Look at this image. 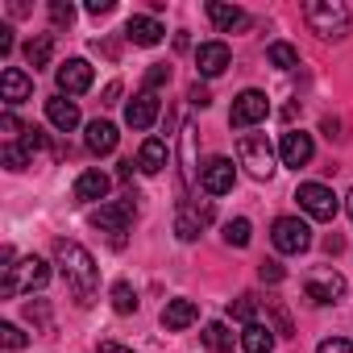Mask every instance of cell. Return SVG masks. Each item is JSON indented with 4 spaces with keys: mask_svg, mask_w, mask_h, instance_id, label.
Here are the masks:
<instances>
[{
    "mask_svg": "<svg viewBox=\"0 0 353 353\" xmlns=\"http://www.w3.org/2000/svg\"><path fill=\"white\" fill-rule=\"evenodd\" d=\"M54 262L67 279V291L75 295L79 307H92L96 303V291H100V270H96V258L79 245V241H54Z\"/></svg>",
    "mask_w": 353,
    "mask_h": 353,
    "instance_id": "cell-1",
    "label": "cell"
},
{
    "mask_svg": "<svg viewBox=\"0 0 353 353\" xmlns=\"http://www.w3.org/2000/svg\"><path fill=\"white\" fill-rule=\"evenodd\" d=\"M46 283H50V262H42L38 254H30V258H17L13 266H5L0 295L13 299V295H26V291H42Z\"/></svg>",
    "mask_w": 353,
    "mask_h": 353,
    "instance_id": "cell-2",
    "label": "cell"
},
{
    "mask_svg": "<svg viewBox=\"0 0 353 353\" xmlns=\"http://www.w3.org/2000/svg\"><path fill=\"white\" fill-rule=\"evenodd\" d=\"M303 17H307L312 34H320V38H345L349 34V9L341 0H307Z\"/></svg>",
    "mask_w": 353,
    "mask_h": 353,
    "instance_id": "cell-3",
    "label": "cell"
},
{
    "mask_svg": "<svg viewBox=\"0 0 353 353\" xmlns=\"http://www.w3.org/2000/svg\"><path fill=\"white\" fill-rule=\"evenodd\" d=\"M133 216H137V196L129 192V196H121V200H112V204H100V208L92 212V225L104 229V233H112V245H125V233H129Z\"/></svg>",
    "mask_w": 353,
    "mask_h": 353,
    "instance_id": "cell-4",
    "label": "cell"
},
{
    "mask_svg": "<svg viewBox=\"0 0 353 353\" xmlns=\"http://www.w3.org/2000/svg\"><path fill=\"white\" fill-rule=\"evenodd\" d=\"M237 162L254 174V179H270L274 174V150H270L266 133H241L237 137Z\"/></svg>",
    "mask_w": 353,
    "mask_h": 353,
    "instance_id": "cell-5",
    "label": "cell"
},
{
    "mask_svg": "<svg viewBox=\"0 0 353 353\" xmlns=\"http://www.w3.org/2000/svg\"><path fill=\"white\" fill-rule=\"evenodd\" d=\"M270 241H274L279 254H303V250L312 245V229H307V221H299V216H279L274 229H270Z\"/></svg>",
    "mask_w": 353,
    "mask_h": 353,
    "instance_id": "cell-6",
    "label": "cell"
},
{
    "mask_svg": "<svg viewBox=\"0 0 353 353\" xmlns=\"http://www.w3.org/2000/svg\"><path fill=\"white\" fill-rule=\"evenodd\" d=\"M303 295L312 299V303H336V299H345V279L332 270V266H316L307 279H303Z\"/></svg>",
    "mask_w": 353,
    "mask_h": 353,
    "instance_id": "cell-7",
    "label": "cell"
},
{
    "mask_svg": "<svg viewBox=\"0 0 353 353\" xmlns=\"http://www.w3.org/2000/svg\"><path fill=\"white\" fill-rule=\"evenodd\" d=\"M266 112H270V100H266V92H258V88H245V92L233 100V108H229V125H233V129H250V125L266 121Z\"/></svg>",
    "mask_w": 353,
    "mask_h": 353,
    "instance_id": "cell-8",
    "label": "cell"
},
{
    "mask_svg": "<svg viewBox=\"0 0 353 353\" xmlns=\"http://www.w3.org/2000/svg\"><path fill=\"white\" fill-rule=\"evenodd\" d=\"M295 200H299V208H303L312 221H332L336 208H341V200H336L332 188H324V183H299Z\"/></svg>",
    "mask_w": 353,
    "mask_h": 353,
    "instance_id": "cell-9",
    "label": "cell"
},
{
    "mask_svg": "<svg viewBox=\"0 0 353 353\" xmlns=\"http://www.w3.org/2000/svg\"><path fill=\"white\" fill-rule=\"evenodd\" d=\"M233 179H237V166L229 158H208L200 166V188L208 196H229L233 192Z\"/></svg>",
    "mask_w": 353,
    "mask_h": 353,
    "instance_id": "cell-10",
    "label": "cell"
},
{
    "mask_svg": "<svg viewBox=\"0 0 353 353\" xmlns=\"http://www.w3.org/2000/svg\"><path fill=\"white\" fill-rule=\"evenodd\" d=\"M54 79H59V96H83L96 75H92V63H88V59H67V63L54 71Z\"/></svg>",
    "mask_w": 353,
    "mask_h": 353,
    "instance_id": "cell-11",
    "label": "cell"
},
{
    "mask_svg": "<svg viewBox=\"0 0 353 353\" xmlns=\"http://www.w3.org/2000/svg\"><path fill=\"white\" fill-rule=\"evenodd\" d=\"M229 63H233V50H229L225 42H200V50H196V71H200L204 79L225 75Z\"/></svg>",
    "mask_w": 353,
    "mask_h": 353,
    "instance_id": "cell-12",
    "label": "cell"
},
{
    "mask_svg": "<svg viewBox=\"0 0 353 353\" xmlns=\"http://www.w3.org/2000/svg\"><path fill=\"white\" fill-rule=\"evenodd\" d=\"M30 96H34V79L21 67H5V71H0V100H5L9 108L21 104V100H30Z\"/></svg>",
    "mask_w": 353,
    "mask_h": 353,
    "instance_id": "cell-13",
    "label": "cell"
},
{
    "mask_svg": "<svg viewBox=\"0 0 353 353\" xmlns=\"http://www.w3.org/2000/svg\"><path fill=\"white\" fill-rule=\"evenodd\" d=\"M125 121H129V129L145 133V129L158 121V92H141V96H133L129 108H125Z\"/></svg>",
    "mask_w": 353,
    "mask_h": 353,
    "instance_id": "cell-14",
    "label": "cell"
},
{
    "mask_svg": "<svg viewBox=\"0 0 353 353\" xmlns=\"http://www.w3.org/2000/svg\"><path fill=\"white\" fill-rule=\"evenodd\" d=\"M312 133H303V129H291V133H283V145H279V154H283V162L287 166H307L312 162Z\"/></svg>",
    "mask_w": 353,
    "mask_h": 353,
    "instance_id": "cell-15",
    "label": "cell"
},
{
    "mask_svg": "<svg viewBox=\"0 0 353 353\" xmlns=\"http://www.w3.org/2000/svg\"><path fill=\"white\" fill-rule=\"evenodd\" d=\"M200 320V303L196 299H170L166 307H162V324L170 328V332H183V328H192Z\"/></svg>",
    "mask_w": 353,
    "mask_h": 353,
    "instance_id": "cell-16",
    "label": "cell"
},
{
    "mask_svg": "<svg viewBox=\"0 0 353 353\" xmlns=\"http://www.w3.org/2000/svg\"><path fill=\"white\" fill-rule=\"evenodd\" d=\"M162 26L154 21V17H141V13H133L129 21H125V38L133 42V46H158L162 42Z\"/></svg>",
    "mask_w": 353,
    "mask_h": 353,
    "instance_id": "cell-17",
    "label": "cell"
},
{
    "mask_svg": "<svg viewBox=\"0 0 353 353\" xmlns=\"http://www.w3.org/2000/svg\"><path fill=\"white\" fill-rule=\"evenodd\" d=\"M208 17H212V26L221 30V34H237V30H245L250 26V13L245 9H237V5H208Z\"/></svg>",
    "mask_w": 353,
    "mask_h": 353,
    "instance_id": "cell-18",
    "label": "cell"
},
{
    "mask_svg": "<svg viewBox=\"0 0 353 353\" xmlns=\"http://www.w3.org/2000/svg\"><path fill=\"white\" fill-rule=\"evenodd\" d=\"M46 121H50L59 133H71V129L79 125V108H75V100H67V96L46 100Z\"/></svg>",
    "mask_w": 353,
    "mask_h": 353,
    "instance_id": "cell-19",
    "label": "cell"
},
{
    "mask_svg": "<svg viewBox=\"0 0 353 353\" xmlns=\"http://www.w3.org/2000/svg\"><path fill=\"white\" fill-rule=\"evenodd\" d=\"M212 221V208H179V221H174V233H179V241H196L200 229Z\"/></svg>",
    "mask_w": 353,
    "mask_h": 353,
    "instance_id": "cell-20",
    "label": "cell"
},
{
    "mask_svg": "<svg viewBox=\"0 0 353 353\" xmlns=\"http://www.w3.org/2000/svg\"><path fill=\"white\" fill-rule=\"evenodd\" d=\"M104 196H108V174H104V170H83L79 179H75V200L96 204V200H104Z\"/></svg>",
    "mask_w": 353,
    "mask_h": 353,
    "instance_id": "cell-21",
    "label": "cell"
},
{
    "mask_svg": "<svg viewBox=\"0 0 353 353\" xmlns=\"http://www.w3.org/2000/svg\"><path fill=\"white\" fill-rule=\"evenodd\" d=\"M117 137H121V133H117V125H108V121H92L83 141H88V150H92V154H112V150H117Z\"/></svg>",
    "mask_w": 353,
    "mask_h": 353,
    "instance_id": "cell-22",
    "label": "cell"
},
{
    "mask_svg": "<svg viewBox=\"0 0 353 353\" xmlns=\"http://www.w3.org/2000/svg\"><path fill=\"white\" fill-rule=\"evenodd\" d=\"M241 349L245 353H270L274 349V328L270 324H245V332H241Z\"/></svg>",
    "mask_w": 353,
    "mask_h": 353,
    "instance_id": "cell-23",
    "label": "cell"
},
{
    "mask_svg": "<svg viewBox=\"0 0 353 353\" xmlns=\"http://www.w3.org/2000/svg\"><path fill=\"white\" fill-rule=\"evenodd\" d=\"M162 166H166V145H162L158 137H145V141H141V150H137V170L158 174Z\"/></svg>",
    "mask_w": 353,
    "mask_h": 353,
    "instance_id": "cell-24",
    "label": "cell"
},
{
    "mask_svg": "<svg viewBox=\"0 0 353 353\" xmlns=\"http://www.w3.org/2000/svg\"><path fill=\"white\" fill-rule=\"evenodd\" d=\"M50 54H54V38H50V34H38V38L26 42V63H30L34 71L50 67Z\"/></svg>",
    "mask_w": 353,
    "mask_h": 353,
    "instance_id": "cell-25",
    "label": "cell"
},
{
    "mask_svg": "<svg viewBox=\"0 0 353 353\" xmlns=\"http://www.w3.org/2000/svg\"><path fill=\"white\" fill-rule=\"evenodd\" d=\"M266 59H270V67H279V71L299 67V50H295L291 42H270V46H266Z\"/></svg>",
    "mask_w": 353,
    "mask_h": 353,
    "instance_id": "cell-26",
    "label": "cell"
},
{
    "mask_svg": "<svg viewBox=\"0 0 353 353\" xmlns=\"http://www.w3.org/2000/svg\"><path fill=\"white\" fill-rule=\"evenodd\" d=\"M204 345H208L212 353H233V332H229V324L212 320V324L204 328Z\"/></svg>",
    "mask_w": 353,
    "mask_h": 353,
    "instance_id": "cell-27",
    "label": "cell"
},
{
    "mask_svg": "<svg viewBox=\"0 0 353 353\" xmlns=\"http://www.w3.org/2000/svg\"><path fill=\"white\" fill-rule=\"evenodd\" d=\"M112 312H121V316H129V312H137V291L121 279V283H112Z\"/></svg>",
    "mask_w": 353,
    "mask_h": 353,
    "instance_id": "cell-28",
    "label": "cell"
},
{
    "mask_svg": "<svg viewBox=\"0 0 353 353\" xmlns=\"http://www.w3.org/2000/svg\"><path fill=\"white\" fill-rule=\"evenodd\" d=\"M250 233H254V225H250L245 216H237V221H229V225H225V241H229V245H237V250H245V245H250Z\"/></svg>",
    "mask_w": 353,
    "mask_h": 353,
    "instance_id": "cell-29",
    "label": "cell"
},
{
    "mask_svg": "<svg viewBox=\"0 0 353 353\" xmlns=\"http://www.w3.org/2000/svg\"><path fill=\"white\" fill-rule=\"evenodd\" d=\"M26 341H30V336H26V332H21L17 324H0V345H5L9 353H17V349H26Z\"/></svg>",
    "mask_w": 353,
    "mask_h": 353,
    "instance_id": "cell-30",
    "label": "cell"
},
{
    "mask_svg": "<svg viewBox=\"0 0 353 353\" xmlns=\"http://www.w3.org/2000/svg\"><path fill=\"white\" fill-rule=\"evenodd\" d=\"M5 166H9V170H26V166H30V150L17 145V141H9V145H5Z\"/></svg>",
    "mask_w": 353,
    "mask_h": 353,
    "instance_id": "cell-31",
    "label": "cell"
},
{
    "mask_svg": "<svg viewBox=\"0 0 353 353\" xmlns=\"http://www.w3.org/2000/svg\"><path fill=\"white\" fill-rule=\"evenodd\" d=\"M254 312H258V299H254V295H241L237 303H229V316H233V320L254 324Z\"/></svg>",
    "mask_w": 353,
    "mask_h": 353,
    "instance_id": "cell-32",
    "label": "cell"
},
{
    "mask_svg": "<svg viewBox=\"0 0 353 353\" xmlns=\"http://www.w3.org/2000/svg\"><path fill=\"white\" fill-rule=\"evenodd\" d=\"M162 83H170V67H166V63H154V67L145 71V92H158Z\"/></svg>",
    "mask_w": 353,
    "mask_h": 353,
    "instance_id": "cell-33",
    "label": "cell"
},
{
    "mask_svg": "<svg viewBox=\"0 0 353 353\" xmlns=\"http://www.w3.org/2000/svg\"><path fill=\"white\" fill-rule=\"evenodd\" d=\"M50 21H54L59 30H67V26L75 21V9L67 5V0H54V5H50Z\"/></svg>",
    "mask_w": 353,
    "mask_h": 353,
    "instance_id": "cell-34",
    "label": "cell"
},
{
    "mask_svg": "<svg viewBox=\"0 0 353 353\" xmlns=\"http://www.w3.org/2000/svg\"><path fill=\"white\" fill-rule=\"evenodd\" d=\"M26 316L38 324V328H50V307L42 303V299H34V303H26Z\"/></svg>",
    "mask_w": 353,
    "mask_h": 353,
    "instance_id": "cell-35",
    "label": "cell"
},
{
    "mask_svg": "<svg viewBox=\"0 0 353 353\" xmlns=\"http://www.w3.org/2000/svg\"><path fill=\"white\" fill-rule=\"evenodd\" d=\"M21 145H26V150H30V154H38V150H46V133H42V129H34V125H30V129H26V137H21Z\"/></svg>",
    "mask_w": 353,
    "mask_h": 353,
    "instance_id": "cell-36",
    "label": "cell"
},
{
    "mask_svg": "<svg viewBox=\"0 0 353 353\" xmlns=\"http://www.w3.org/2000/svg\"><path fill=\"white\" fill-rule=\"evenodd\" d=\"M266 307H270V316H274V332H279V336H291V316H287L279 303H266Z\"/></svg>",
    "mask_w": 353,
    "mask_h": 353,
    "instance_id": "cell-37",
    "label": "cell"
},
{
    "mask_svg": "<svg viewBox=\"0 0 353 353\" xmlns=\"http://www.w3.org/2000/svg\"><path fill=\"white\" fill-rule=\"evenodd\" d=\"M316 353H353V341H345V336H328V341H320Z\"/></svg>",
    "mask_w": 353,
    "mask_h": 353,
    "instance_id": "cell-38",
    "label": "cell"
},
{
    "mask_svg": "<svg viewBox=\"0 0 353 353\" xmlns=\"http://www.w3.org/2000/svg\"><path fill=\"white\" fill-rule=\"evenodd\" d=\"M283 274H287V270H283L279 262H262V266H258V279H262V283H283Z\"/></svg>",
    "mask_w": 353,
    "mask_h": 353,
    "instance_id": "cell-39",
    "label": "cell"
},
{
    "mask_svg": "<svg viewBox=\"0 0 353 353\" xmlns=\"http://www.w3.org/2000/svg\"><path fill=\"white\" fill-rule=\"evenodd\" d=\"M0 129H5L9 137H17V133H26V129H21V121H17L13 112H5V117H0Z\"/></svg>",
    "mask_w": 353,
    "mask_h": 353,
    "instance_id": "cell-40",
    "label": "cell"
},
{
    "mask_svg": "<svg viewBox=\"0 0 353 353\" xmlns=\"http://www.w3.org/2000/svg\"><path fill=\"white\" fill-rule=\"evenodd\" d=\"M88 13H92V17H104V13H112V0H88Z\"/></svg>",
    "mask_w": 353,
    "mask_h": 353,
    "instance_id": "cell-41",
    "label": "cell"
},
{
    "mask_svg": "<svg viewBox=\"0 0 353 353\" xmlns=\"http://www.w3.org/2000/svg\"><path fill=\"white\" fill-rule=\"evenodd\" d=\"M192 104H196V108H208V104H212L208 88H200V83H196V88H192Z\"/></svg>",
    "mask_w": 353,
    "mask_h": 353,
    "instance_id": "cell-42",
    "label": "cell"
},
{
    "mask_svg": "<svg viewBox=\"0 0 353 353\" xmlns=\"http://www.w3.org/2000/svg\"><path fill=\"white\" fill-rule=\"evenodd\" d=\"M9 50H13V30H9V26H0V59H5Z\"/></svg>",
    "mask_w": 353,
    "mask_h": 353,
    "instance_id": "cell-43",
    "label": "cell"
},
{
    "mask_svg": "<svg viewBox=\"0 0 353 353\" xmlns=\"http://www.w3.org/2000/svg\"><path fill=\"white\" fill-rule=\"evenodd\" d=\"M100 353H133V349H129V345H117V341H104Z\"/></svg>",
    "mask_w": 353,
    "mask_h": 353,
    "instance_id": "cell-44",
    "label": "cell"
},
{
    "mask_svg": "<svg viewBox=\"0 0 353 353\" xmlns=\"http://www.w3.org/2000/svg\"><path fill=\"white\" fill-rule=\"evenodd\" d=\"M117 179H121V183L133 179V162H121V166H117Z\"/></svg>",
    "mask_w": 353,
    "mask_h": 353,
    "instance_id": "cell-45",
    "label": "cell"
},
{
    "mask_svg": "<svg viewBox=\"0 0 353 353\" xmlns=\"http://www.w3.org/2000/svg\"><path fill=\"white\" fill-rule=\"evenodd\" d=\"M117 96H121V83H108L104 88V104H117Z\"/></svg>",
    "mask_w": 353,
    "mask_h": 353,
    "instance_id": "cell-46",
    "label": "cell"
},
{
    "mask_svg": "<svg viewBox=\"0 0 353 353\" xmlns=\"http://www.w3.org/2000/svg\"><path fill=\"white\" fill-rule=\"evenodd\" d=\"M345 204H349V216H353V192H349V200H345Z\"/></svg>",
    "mask_w": 353,
    "mask_h": 353,
    "instance_id": "cell-47",
    "label": "cell"
}]
</instances>
